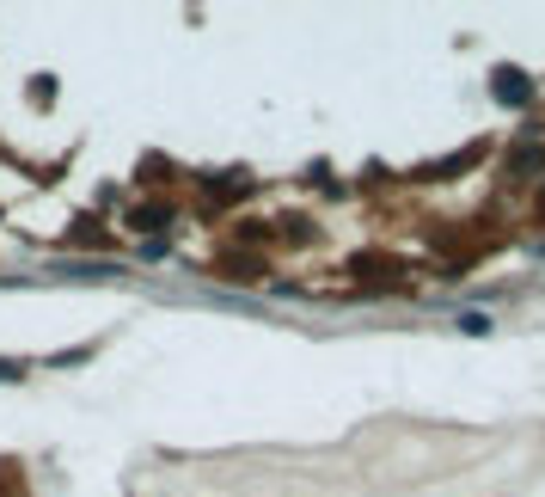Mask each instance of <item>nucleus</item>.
Returning a JSON list of instances; mask_svg holds the SVG:
<instances>
[{"label":"nucleus","instance_id":"obj_1","mask_svg":"<svg viewBox=\"0 0 545 497\" xmlns=\"http://www.w3.org/2000/svg\"><path fill=\"white\" fill-rule=\"evenodd\" d=\"M490 93H497L503 105H527V99H533L527 74H514V68H497V80H490Z\"/></svg>","mask_w":545,"mask_h":497},{"label":"nucleus","instance_id":"obj_2","mask_svg":"<svg viewBox=\"0 0 545 497\" xmlns=\"http://www.w3.org/2000/svg\"><path fill=\"white\" fill-rule=\"evenodd\" d=\"M460 332H466V338H490V332H497V320H490V314H478V307H466V314H460Z\"/></svg>","mask_w":545,"mask_h":497}]
</instances>
